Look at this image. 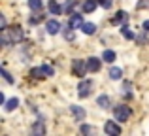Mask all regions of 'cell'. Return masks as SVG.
Listing matches in <instances>:
<instances>
[{
  "mask_svg": "<svg viewBox=\"0 0 149 136\" xmlns=\"http://www.w3.org/2000/svg\"><path fill=\"white\" fill-rule=\"evenodd\" d=\"M23 38H25V34H23V29H21V27L2 29V44H6V45L15 44V42H21Z\"/></svg>",
  "mask_w": 149,
  "mask_h": 136,
  "instance_id": "cell-1",
  "label": "cell"
},
{
  "mask_svg": "<svg viewBox=\"0 0 149 136\" xmlns=\"http://www.w3.org/2000/svg\"><path fill=\"white\" fill-rule=\"evenodd\" d=\"M113 115H115L117 121H128V117H130V108L125 106V104H119V106H115V110H113Z\"/></svg>",
  "mask_w": 149,
  "mask_h": 136,
  "instance_id": "cell-2",
  "label": "cell"
},
{
  "mask_svg": "<svg viewBox=\"0 0 149 136\" xmlns=\"http://www.w3.org/2000/svg\"><path fill=\"white\" fill-rule=\"evenodd\" d=\"M30 76L32 77H38V80H42V77H51L53 76V68L51 66H36V68H32L30 70Z\"/></svg>",
  "mask_w": 149,
  "mask_h": 136,
  "instance_id": "cell-3",
  "label": "cell"
},
{
  "mask_svg": "<svg viewBox=\"0 0 149 136\" xmlns=\"http://www.w3.org/2000/svg\"><path fill=\"white\" fill-rule=\"evenodd\" d=\"M91 89H93V81L83 80L77 85V95H79V98H87V96L91 95Z\"/></svg>",
  "mask_w": 149,
  "mask_h": 136,
  "instance_id": "cell-4",
  "label": "cell"
},
{
  "mask_svg": "<svg viewBox=\"0 0 149 136\" xmlns=\"http://www.w3.org/2000/svg\"><path fill=\"white\" fill-rule=\"evenodd\" d=\"M72 72H74V76H77V77L85 76V72H87V63L76 59V61H74V64H72Z\"/></svg>",
  "mask_w": 149,
  "mask_h": 136,
  "instance_id": "cell-5",
  "label": "cell"
},
{
  "mask_svg": "<svg viewBox=\"0 0 149 136\" xmlns=\"http://www.w3.org/2000/svg\"><path fill=\"white\" fill-rule=\"evenodd\" d=\"M115 121H117V119H115ZM115 121H106L104 123V133L106 134H111V136L121 134V125H117Z\"/></svg>",
  "mask_w": 149,
  "mask_h": 136,
  "instance_id": "cell-6",
  "label": "cell"
},
{
  "mask_svg": "<svg viewBox=\"0 0 149 136\" xmlns=\"http://www.w3.org/2000/svg\"><path fill=\"white\" fill-rule=\"evenodd\" d=\"M102 66L100 59H96V57H91V59H87V70L89 72H98Z\"/></svg>",
  "mask_w": 149,
  "mask_h": 136,
  "instance_id": "cell-7",
  "label": "cell"
},
{
  "mask_svg": "<svg viewBox=\"0 0 149 136\" xmlns=\"http://www.w3.org/2000/svg\"><path fill=\"white\" fill-rule=\"evenodd\" d=\"M70 112H72V115L76 117V121H83L85 115H87V114H85V110H83L81 106H70Z\"/></svg>",
  "mask_w": 149,
  "mask_h": 136,
  "instance_id": "cell-8",
  "label": "cell"
},
{
  "mask_svg": "<svg viewBox=\"0 0 149 136\" xmlns=\"http://www.w3.org/2000/svg\"><path fill=\"white\" fill-rule=\"evenodd\" d=\"M45 30H47L49 34H57L58 30H61V23L55 21V19H49V21L45 23Z\"/></svg>",
  "mask_w": 149,
  "mask_h": 136,
  "instance_id": "cell-9",
  "label": "cell"
},
{
  "mask_svg": "<svg viewBox=\"0 0 149 136\" xmlns=\"http://www.w3.org/2000/svg\"><path fill=\"white\" fill-rule=\"evenodd\" d=\"M96 6H98V0H85L83 2V11L85 13H93V11L96 10Z\"/></svg>",
  "mask_w": 149,
  "mask_h": 136,
  "instance_id": "cell-10",
  "label": "cell"
},
{
  "mask_svg": "<svg viewBox=\"0 0 149 136\" xmlns=\"http://www.w3.org/2000/svg\"><path fill=\"white\" fill-rule=\"evenodd\" d=\"M47 8H49V11H51L53 15H61V11H64V8L58 6L57 0H49V2H47Z\"/></svg>",
  "mask_w": 149,
  "mask_h": 136,
  "instance_id": "cell-11",
  "label": "cell"
},
{
  "mask_svg": "<svg viewBox=\"0 0 149 136\" xmlns=\"http://www.w3.org/2000/svg\"><path fill=\"white\" fill-rule=\"evenodd\" d=\"M70 27H74V29H79V27H83V19H81V15L72 13V17H70Z\"/></svg>",
  "mask_w": 149,
  "mask_h": 136,
  "instance_id": "cell-12",
  "label": "cell"
},
{
  "mask_svg": "<svg viewBox=\"0 0 149 136\" xmlns=\"http://www.w3.org/2000/svg\"><path fill=\"white\" fill-rule=\"evenodd\" d=\"M32 133L34 134H45V121H44V119H38V123H36V125H34V129H32Z\"/></svg>",
  "mask_w": 149,
  "mask_h": 136,
  "instance_id": "cell-13",
  "label": "cell"
},
{
  "mask_svg": "<svg viewBox=\"0 0 149 136\" xmlns=\"http://www.w3.org/2000/svg\"><path fill=\"white\" fill-rule=\"evenodd\" d=\"M102 61H106V63H113V61H115V51H111V49H104V53H102Z\"/></svg>",
  "mask_w": 149,
  "mask_h": 136,
  "instance_id": "cell-14",
  "label": "cell"
},
{
  "mask_svg": "<svg viewBox=\"0 0 149 136\" xmlns=\"http://www.w3.org/2000/svg\"><path fill=\"white\" fill-rule=\"evenodd\" d=\"M125 19H127V13L125 11H117L115 17H111V25H121Z\"/></svg>",
  "mask_w": 149,
  "mask_h": 136,
  "instance_id": "cell-15",
  "label": "cell"
},
{
  "mask_svg": "<svg viewBox=\"0 0 149 136\" xmlns=\"http://www.w3.org/2000/svg\"><path fill=\"white\" fill-rule=\"evenodd\" d=\"M17 106H19V100H17V98H10V100H6V104H4L6 112H13Z\"/></svg>",
  "mask_w": 149,
  "mask_h": 136,
  "instance_id": "cell-16",
  "label": "cell"
},
{
  "mask_svg": "<svg viewBox=\"0 0 149 136\" xmlns=\"http://www.w3.org/2000/svg\"><path fill=\"white\" fill-rule=\"evenodd\" d=\"M62 34H64V38H66L68 42L76 40V32H74V27H66V29L62 30Z\"/></svg>",
  "mask_w": 149,
  "mask_h": 136,
  "instance_id": "cell-17",
  "label": "cell"
},
{
  "mask_svg": "<svg viewBox=\"0 0 149 136\" xmlns=\"http://www.w3.org/2000/svg\"><path fill=\"white\" fill-rule=\"evenodd\" d=\"M81 30H83L85 34H95L96 32V25H95V23H83Z\"/></svg>",
  "mask_w": 149,
  "mask_h": 136,
  "instance_id": "cell-18",
  "label": "cell"
},
{
  "mask_svg": "<svg viewBox=\"0 0 149 136\" xmlns=\"http://www.w3.org/2000/svg\"><path fill=\"white\" fill-rule=\"evenodd\" d=\"M109 77H111V80H121V77H123V70L119 66H113L109 70Z\"/></svg>",
  "mask_w": 149,
  "mask_h": 136,
  "instance_id": "cell-19",
  "label": "cell"
},
{
  "mask_svg": "<svg viewBox=\"0 0 149 136\" xmlns=\"http://www.w3.org/2000/svg\"><path fill=\"white\" fill-rule=\"evenodd\" d=\"M96 104H98L100 108H109V96H108V95H102V96H98Z\"/></svg>",
  "mask_w": 149,
  "mask_h": 136,
  "instance_id": "cell-20",
  "label": "cell"
},
{
  "mask_svg": "<svg viewBox=\"0 0 149 136\" xmlns=\"http://www.w3.org/2000/svg\"><path fill=\"white\" fill-rule=\"evenodd\" d=\"M42 6H44V2L42 0H29V8L30 10H42Z\"/></svg>",
  "mask_w": 149,
  "mask_h": 136,
  "instance_id": "cell-21",
  "label": "cell"
},
{
  "mask_svg": "<svg viewBox=\"0 0 149 136\" xmlns=\"http://www.w3.org/2000/svg\"><path fill=\"white\" fill-rule=\"evenodd\" d=\"M121 32H123V36L127 38V40H134V32H132L128 27H121Z\"/></svg>",
  "mask_w": 149,
  "mask_h": 136,
  "instance_id": "cell-22",
  "label": "cell"
},
{
  "mask_svg": "<svg viewBox=\"0 0 149 136\" xmlns=\"http://www.w3.org/2000/svg\"><path fill=\"white\" fill-rule=\"evenodd\" d=\"M74 6H76V0H68L66 6H64V11H66V13H72V8Z\"/></svg>",
  "mask_w": 149,
  "mask_h": 136,
  "instance_id": "cell-23",
  "label": "cell"
},
{
  "mask_svg": "<svg viewBox=\"0 0 149 136\" xmlns=\"http://www.w3.org/2000/svg\"><path fill=\"white\" fill-rule=\"evenodd\" d=\"M42 19H44V15H32V17H29V23L30 25H36V23H40Z\"/></svg>",
  "mask_w": 149,
  "mask_h": 136,
  "instance_id": "cell-24",
  "label": "cell"
},
{
  "mask_svg": "<svg viewBox=\"0 0 149 136\" xmlns=\"http://www.w3.org/2000/svg\"><path fill=\"white\" fill-rule=\"evenodd\" d=\"M98 4L104 8V10H109V8H111V4H113V0H98Z\"/></svg>",
  "mask_w": 149,
  "mask_h": 136,
  "instance_id": "cell-25",
  "label": "cell"
},
{
  "mask_svg": "<svg viewBox=\"0 0 149 136\" xmlns=\"http://www.w3.org/2000/svg\"><path fill=\"white\" fill-rule=\"evenodd\" d=\"M2 76H4V80H6L8 83H13V77L8 74V70H6V68H2Z\"/></svg>",
  "mask_w": 149,
  "mask_h": 136,
  "instance_id": "cell-26",
  "label": "cell"
},
{
  "mask_svg": "<svg viewBox=\"0 0 149 136\" xmlns=\"http://www.w3.org/2000/svg\"><path fill=\"white\" fill-rule=\"evenodd\" d=\"M81 133H83V134H93V133H95V129L89 127V125H83V127H81Z\"/></svg>",
  "mask_w": 149,
  "mask_h": 136,
  "instance_id": "cell-27",
  "label": "cell"
},
{
  "mask_svg": "<svg viewBox=\"0 0 149 136\" xmlns=\"http://www.w3.org/2000/svg\"><path fill=\"white\" fill-rule=\"evenodd\" d=\"M146 6H149V2H147V0H142V2L138 4V8H146Z\"/></svg>",
  "mask_w": 149,
  "mask_h": 136,
  "instance_id": "cell-28",
  "label": "cell"
},
{
  "mask_svg": "<svg viewBox=\"0 0 149 136\" xmlns=\"http://www.w3.org/2000/svg\"><path fill=\"white\" fill-rule=\"evenodd\" d=\"M143 29H146V32H149V21H143Z\"/></svg>",
  "mask_w": 149,
  "mask_h": 136,
  "instance_id": "cell-29",
  "label": "cell"
}]
</instances>
